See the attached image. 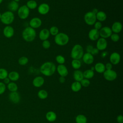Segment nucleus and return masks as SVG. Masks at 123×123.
<instances>
[{"instance_id": "nucleus-54", "label": "nucleus", "mask_w": 123, "mask_h": 123, "mask_svg": "<svg viewBox=\"0 0 123 123\" xmlns=\"http://www.w3.org/2000/svg\"><path fill=\"white\" fill-rule=\"evenodd\" d=\"M3 1V0H0V4H1Z\"/></svg>"}, {"instance_id": "nucleus-36", "label": "nucleus", "mask_w": 123, "mask_h": 123, "mask_svg": "<svg viewBox=\"0 0 123 123\" xmlns=\"http://www.w3.org/2000/svg\"><path fill=\"white\" fill-rule=\"evenodd\" d=\"M28 62V59L25 56H22L18 59V63L21 65H25Z\"/></svg>"}, {"instance_id": "nucleus-4", "label": "nucleus", "mask_w": 123, "mask_h": 123, "mask_svg": "<svg viewBox=\"0 0 123 123\" xmlns=\"http://www.w3.org/2000/svg\"><path fill=\"white\" fill-rule=\"evenodd\" d=\"M54 41L55 43L60 46L66 45L69 41V37L64 33H59L55 36Z\"/></svg>"}, {"instance_id": "nucleus-12", "label": "nucleus", "mask_w": 123, "mask_h": 123, "mask_svg": "<svg viewBox=\"0 0 123 123\" xmlns=\"http://www.w3.org/2000/svg\"><path fill=\"white\" fill-rule=\"evenodd\" d=\"M9 100L13 103L17 104L20 101V94L17 92H11L9 95Z\"/></svg>"}, {"instance_id": "nucleus-22", "label": "nucleus", "mask_w": 123, "mask_h": 123, "mask_svg": "<svg viewBox=\"0 0 123 123\" xmlns=\"http://www.w3.org/2000/svg\"><path fill=\"white\" fill-rule=\"evenodd\" d=\"M73 77L75 81L80 82L84 78L83 72L79 70H75L73 74Z\"/></svg>"}, {"instance_id": "nucleus-37", "label": "nucleus", "mask_w": 123, "mask_h": 123, "mask_svg": "<svg viewBox=\"0 0 123 123\" xmlns=\"http://www.w3.org/2000/svg\"><path fill=\"white\" fill-rule=\"evenodd\" d=\"M49 32L50 34H51L52 36H55L59 33V29L57 26H52L50 28Z\"/></svg>"}, {"instance_id": "nucleus-27", "label": "nucleus", "mask_w": 123, "mask_h": 123, "mask_svg": "<svg viewBox=\"0 0 123 123\" xmlns=\"http://www.w3.org/2000/svg\"><path fill=\"white\" fill-rule=\"evenodd\" d=\"M96 19L99 22L105 21L107 19V15L106 13L103 11H98V12L96 14Z\"/></svg>"}, {"instance_id": "nucleus-50", "label": "nucleus", "mask_w": 123, "mask_h": 123, "mask_svg": "<svg viewBox=\"0 0 123 123\" xmlns=\"http://www.w3.org/2000/svg\"><path fill=\"white\" fill-rule=\"evenodd\" d=\"M3 82H4V83L5 84H8L10 82V79L7 77L6 78H5V79H3Z\"/></svg>"}, {"instance_id": "nucleus-45", "label": "nucleus", "mask_w": 123, "mask_h": 123, "mask_svg": "<svg viewBox=\"0 0 123 123\" xmlns=\"http://www.w3.org/2000/svg\"><path fill=\"white\" fill-rule=\"evenodd\" d=\"M93 47L92 46V45H88L86 46V52L87 53H91L92 50L93 49Z\"/></svg>"}, {"instance_id": "nucleus-39", "label": "nucleus", "mask_w": 123, "mask_h": 123, "mask_svg": "<svg viewBox=\"0 0 123 123\" xmlns=\"http://www.w3.org/2000/svg\"><path fill=\"white\" fill-rule=\"evenodd\" d=\"M80 82L82 86H83L84 87H87L89 86L90 84V82L89 79H86V78H83Z\"/></svg>"}, {"instance_id": "nucleus-17", "label": "nucleus", "mask_w": 123, "mask_h": 123, "mask_svg": "<svg viewBox=\"0 0 123 123\" xmlns=\"http://www.w3.org/2000/svg\"><path fill=\"white\" fill-rule=\"evenodd\" d=\"M56 69L61 76L66 77L68 74V70L64 64H59L56 68Z\"/></svg>"}, {"instance_id": "nucleus-38", "label": "nucleus", "mask_w": 123, "mask_h": 123, "mask_svg": "<svg viewBox=\"0 0 123 123\" xmlns=\"http://www.w3.org/2000/svg\"><path fill=\"white\" fill-rule=\"evenodd\" d=\"M56 61L59 64H63L65 62V59L63 56L58 55L56 57Z\"/></svg>"}, {"instance_id": "nucleus-13", "label": "nucleus", "mask_w": 123, "mask_h": 123, "mask_svg": "<svg viewBox=\"0 0 123 123\" xmlns=\"http://www.w3.org/2000/svg\"><path fill=\"white\" fill-rule=\"evenodd\" d=\"M50 10L49 6L46 3H43L40 4L37 8L38 12L42 15L47 14Z\"/></svg>"}, {"instance_id": "nucleus-48", "label": "nucleus", "mask_w": 123, "mask_h": 123, "mask_svg": "<svg viewBox=\"0 0 123 123\" xmlns=\"http://www.w3.org/2000/svg\"><path fill=\"white\" fill-rule=\"evenodd\" d=\"M59 81L61 83H63L65 82V77H63V76H60L59 79Z\"/></svg>"}, {"instance_id": "nucleus-30", "label": "nucleus", "mask_w": 123, "mask_h": 123, "mask_svg": "<svg viewBox=\"0 0 123 123\" xmlns=\"http://www.w3.org/2000/svg\"><path fill=\"white\" fill-rule=\"evenodd\" d=\"M76 123H86L87 118L83 114H79L77 115L75 119Z\"/></svg>"}, {"instance_id": "nucleus-55", "label": "nucleus", "mask_w": 123, "mask_h": 123, "mask_svg": "<svg viewBox=\"0 0 123 123\" xmlns=\"http://www.w3.org/2000/svg\"><path fill=\"white\" fill-rule=\"evenodd\" d=\"M1 13L0 12V18H1Z\"/></svg>"}, {"instance_id": "nucleus-33", "label": "nucleus", "mask_w": 123, "mask_h": 123, "mask_svg": "<svg viewBox=\"0 0 123 123\" xmlns=\"http://www.w3.org/2000/svg\"><path fill=\"white\" fill-rule=\"evenodd\" d=\"M71 65L74 69L78 70L81 66V62L79 60L73 59L71 62Z\"/></svg>"}, {"instance_id": "nucleus-3", "label": "nucleus", "mask_w": 123, "mask_h": 123, "mask_svg": "<svg viewBox=\"0 0 123 123\" xmlns=\"http://www.w3.org/2000/svg\"><path fill=\"white\" fill-rule=\"evenodd\" d=\"M84 49L80 44H75L72 49L71 57L73 59L80 60L84 55Z\"/></svg>"}, {"instance_id": "nucleus-32", "label": "nucleus", "mask_w": 123, "mask_h": 123, "mask_svg": "<svg viewBox=\"0 0 123 123\" xmlns=\"http://www.w3.org/2000/svg\"><path fill=\"white\" fill-rule=\"evenodd\" d=\"M7 88L11 92H15L18 89V86L14 82H11L7 85Z\"/></svg>"}, {"instance_id": "nucleus-11", "label": "nucleus", "mask_w": 123, "mask_h": 123, "mask_svg": "<svg viewBox=\"0 0 123 123\" xmlns=\"http://www.w3.org/2000/svg\"><path fill=\"white\" fill-rule=\"evenodd\" d=\"M110 62L113 65L118 64L121 60V56L119 53L117 52H112L110 56Z\"/></svg>"}, {"instance_id": "nucleus-28", "label": "nucleus", "mask_w": 123, "mask_h": 123, "mask_svg": "<svg viewBox=\"0 0 123 123\" xmlns=\"http://www.w3.org/2000/svg\"><path fill=\"white\" fill-rule=\"evenodd\" d=\"M71 88L73 91L74 92H77L79 91L82 88V86L80 82L75 81L72 84Z\"/></svg>"}, {"instance_id": "nucleus-42", "label": "nucleus", "mask_w": 123, "mask_h": 123, "mask_svg": "<svg viewBox=\"0 0 123 123\" xmlns=\"http://www.w3.org/2000/svg\"><path fill=\"white\" fill-rule=\"evenodd\" d=\"M6 90V85L3 83L0 82V95L3 94Z\"/></svg>"}, {"instance_id": "nucleus-5", "label": "nucleus", "mask_w": 123, "mask_h": 123, "mask_svg": "<svg viewBox=\"0 0 123 123\" xmlns=\"http://www.w3.org/2000/svg\"><path fill=\"white\" fill-rule=\"evenodd\" d=\"M14 15L12 12L8 11L1 14L0 21L4 25H9L11 24L14 21Z\"/></svg>"}, {"instance_id": "nucleus-16", "label": "nucleus", "mask_w": 123, "mask_h": 123, "mask_svg": "<svg viewBox=\"0 0 123 123\" xmlns=\"http://www.w3.org/2000/svg\"><path fill=\"white\" fill-rule=\"evenodd\" d=\"M3 33L4 36L7 38L12 37L14 33V30L13 28L10 25L6 26L3 30Z\"/></svg>"}, {"instance_id": "nucleus-51", "label": "nucleus", "mask_w": 123, "mask_h": 123, "mask_svg": "<svg viewBox=\"0 0 123 123\" xmlns=\"http://www.w3.org/2000/svg\"><path fill=\"white\" fill-rule=\"evenodd\" d=\"M92 12H94V13L96 14V13L98 12V9H96V8H94V9H93V10L92 11Z\"/></svg>"}, {"instance_id": "nucleus-35", "label": "nucleus", "mask_w": 123, "mask_h": 123, "mask_svg": "<svg viewBox=\"0 0 123 123\" xmlns=\"http://www.w3.org/2000/svg\"><path fill=\"white\" fill-rule=\"evenodd\" d=\"M8 73L7 70L4 68H0V79L3 80L8 77Z\"/></svg>"}, {"instance_id": "nucleus-20", "label": "nucleus", "mask_w": 123, "mask_h": 123, "mask_svg": "<svg viewBox=\"0 0 123 123\" xmlns=\"http://www.w3.org/2000/svg\"><path fill=\"white\" fill-rule=\"evenodd\" d=\"M44 79L40 76H37L33 80V85L36 87H40L42 86L44 83Z\"/></svg>"}, {"instance_id": "nucleus-19", "label": "nucleus", "mask_w": 123, "mask_h": 123, "mask_svg": "<svg viewBox=\"0 0 123 123\" xmlns=\"http://www.w3.org/2000/svg\"><path fill=\"white\" fill-rule=\"evenodd\" d=\"M122 28H123V26L121 23H120V22L117 21L113 23L111 26V28L112 32H113V33L118 34L122 31Z\"/></svg>"}, {"instance_id": "nucleus-7", "label": "nucleus", "mask_w": 123, "mask_h": 123, "mask_svg": "<svg viewBox=\"0 0 123 123\" xmlns=\"http://www.w3.org/2000/svg\"><path fill=\"white\" fill-rule=\"evenodd\" d=\"M30 13V10L26 6V5H24L20 7L17 10V14L19 17L23 20L26 19Z\"/></svg>"}, {"instance_id": "nucleus-47", "label": "nucleus", "mask_w": 123, "mask_h": 123, "mask_svg": "<svg viewBox=\"0 0 123 123\" xmlns=\"http://www.w3.org/2000/svg\"><path fill=\"white\" fill-rule=\"evenodd\" d=\"M117 121L118 123H123V117L122 115H119L117 117Z\"/></svg>"}, {"instance_id": "nucleus-2", "label": "nucleus", "mask_w": 123, "mask_h": 123, "mask_svg": "<svg viewBox=\"0 0 123 123\" xmlns=\"http://www.w3.org/2000/svg\"><path fill=\"white\" fill-rule=\"evenodd\" d=\"M22 37L27 42H32L36 37V31L35 29L28 26L25 27L22 32Z\"/></svg>"}, {"instance_id": "nucleus-31", "label": "nucleus", "mask_w": 123, "mask_h": 123, "mask_svg": "<svg viewBox=\"0 0 123 123\" xmlns=\"http://www.w3.org/2000/svg\"><path fill=\"white\" fill-rule=\"evenodd\" d=\"M26 6L29 10H33L37 8V2L34 0H29L27 1Z\"/></svg>"}, {"instance_id": "nucleus-21", "label": "nucleus", "mask_w": 123, "mask_h": 123, "mask_svg": "<svg viewBox=\"0 0 123 123\" xmlns=\"http://www.w3.org/2000/svg\"><path fill=\"white\" fill-rule=\"evenodd\" d=\"M49 35L50 33L49 30L47 28H43L39 33V38L41 40H46L49 37Z\"/></svg>"}, {"instance_id": "nucleus-24", "label": "nucleus", "mask_w": 123, "mask_h": 123, "mask_svg": "<svg viewBox=\"0 0 123 123\" xmlns=\"http://www.w3.org/2000/svg\"><path fill=\"white\" fill-rule=\"evenodd\" d=\"M94 67L95 70L98 73H103L106 70L105 65L102 62H98Z\"/></svg>"}, {"instance_id": "nucleus-52", "label": "nucleus", "mask_w": 123, "mask_h": 123, "mask_svg": "<svg viewBox=\"0 0 123 123\" xmlns=\"http://www.w3.org/2000/svg\"><path fill=\"white\" fill-rule=\"evenodd\" d=\"M91 70H92V71H94V70H95V69H94V67H91V69H90Z\"/></svg>"}, {"instance_id": "nucleus-6", "label": "nucleus", "mask_w": 123, "mask_h": 123, "mask_svg": "<svg viewBox=\"0 0 123 123\" xmlns=\"http://www.w3.org/2000/svg\"><path fill=\"white\" fill-rule=\"evenodd\" d=\"M84 18L85 23L89 25H94L97 20L96 14L92 11L88 12L86 13Z\"/></svg>"}, {"instance_id": "nucleus-44", "label": "nucleus", "mask_w": 123, "mask_h": 123, "mask_svg": "<svg viewBox=\"0 0 123 123\" xmlns=\"http://www.w3.org/2000/svg\"><path fill=\"white\" fill-rule=\"evenodd\" d=\"M99 52V50L96 48H93V49L92 50L91 52V54L92 55H97L98 53Z\"/></svg>"}, {"instance_id": "nucleus-25", "label": "nucleus", "mask_w": 123, "mask_h": 123, "mask_svg": "<svg viewBox=\"0 0 123 123\" xmlns=\"http://www.w3.org/2000/svg\"><path fill=\"white\" fill-rule=\"evenodd\" d=\"M8 77L10 79V81L12 82L17 81L20 77L19 73L16 71H12L8 74Z\"/></svg>"}, {"instance_id": "nucleus-53", "label": "nucleus", "mask_w": 123, "mask_h": 123, "mask_svg": "<svg viewBox=\"0 0 123 123\" xmlns=\"http://www.w3.org/2000/svg\"><path fill=\"white\" fill-rule=\"evenodd\" d=\"M14 0V1H16V2H19L20 0Z\"/></svg>"}, {"instance_id": "nucleus-29", "label": "nucleus", "mask_w": 123, "mask_h": 123, "mask_svg": "<svg viewBox=\"0 0 123 123\" xmlns=\"http://www.w3.org/2000/svg\"><path fill=\"white\" fill-rule=\"evenodd\" d=\"M94 75V72L91 69L86 70L85 72H83L84 78L87 79L92 78Z\"/></svg>"}, {"instance_id": "nucleus-26", "label": "nucleus", "mask_w": 123, "mask_h": 123, "mask_svg": "<svg viewBox=\"0 0 123 123\" xmlns=\"http://www.w3.org/2000/svg\"><path fill=\"white\" fill-rule=\"evenodd\" d=\"M46 118L48 121L52 122L56 120L57 118V115L54 111H49L47 112L46 114Z\"/></svg>"}, {"instance_id": "nucleus-9", "label": "nucleus", "mask_w": 123, "mask_h": 123, "mask_svg": "<svg viewBox=\"0 0 123 123\" xmlns=\"http://www.w3.org/2000/svg\"><path fill=\"white\" fill-rule=\"evenodd\" d=\"M112 32L111 28L108 26H104L99 30V37L103 38H107L111 37Z\"/></svg>"}, {"instance_id": "nucleus-49", "label": "nucleus", "mask_w": 123, "mask_h": 123, "mask_svg": "<svg viewBox=\"0 0 123 123\" xmlns=\"http://www.w3.org/2000/svg\"><path fill=\"white\" fill-rule=\"evenodd\" d=\"M108 54V52H107V51H103V52L101 53V56L102 58H105V57L107 56Z\"/></svg>"}, {"instance_id": "nucleus-46", "label": "nucleus", "mask_w": 123, "mask_h": 123, "mask_svg": "<svg viewBox=\"0 0 123 123\" xmlns=\"http://www.w3.org/2000/svg\"><path fill=\"white\" fill-rule=\"evenodd\" d=\"M105 66L106 70H111L112 68V64L111 62H107Z\"/></svg>"}, {"instance_id": "nucleus-14", "label": "nucleus", "mask_w": 123, "mask_h": 123, "mask_svg": "<svg viewBox=\"0 0 123 123\" xmlns=\"http://www.w3.org/2000/svg\"><path fill=\"white\" fill-rule=\"evenodd\" d=\"M29 25L31 27L36 29L39 28L42 25V21L38 17H34L29 21Z\"/></svg>"}, {"instance_id": "nucleus-40", "label": "nucleus", "mask_w": 123, "mask_h": 123, "mask_svg": "<svg viewBox=\"0 0 123 123\" xmlns=\"http://www.w3.org/2000/svg\"><path fill=\"white\" fill-rule=\"evenodd\" d=\"M110 37H111V40L114 42H116L118 41L120 39L119 35H118V34H116V33H112V34L111 35Z\"/></svg>"}, {"instance_id": "nucleus-41", "label": "nucleus", "mask_w": 123, "mask_h": 123, "mask_svg": "<svg viewBox=\"0 0 123 123\" xmlns=\"http://www.w3.org/2000/svg\"><path fill=\"white\" fill-rule=\"evenodd\" d=\"M42 46L45 49H48L50 47V43L48 40H44L42 42Z\"/></svg>"}, {"instance_id": "nucleus-43", "label": "nucleus", "mask_w": 123, "mask_h": 123, "mask_svg": "<svg viewBox=\"0 0 123 123\" xmlns=\"http://www.w3.org/2000/svg\"><path fill=\"white\" fill-rule=\"evenodd\" d=\"M94 28L98 31L102 28V24L100 22H99V21H96L94 24Z\"/></svg>"}, {"instance_id": "nucleus-15", "label": "nucleus", "mask_w": 123, "mask_h": 123, "mask_svg": "<svg viewBox=\"0 0 123 123\" xmlns=\"http://www.w3.org/2000/svg\"><path fill=\"white\" fill-rule=\"evenodd\" d=\"M88 36L89 39L91 41L97 40L99 37V31L95 28H92L89 31Z\"/></svg>"}, {"instance_id": "nucleus-18", "label": "nucleus", "mask_w": 123, "mask_h": 123, "mask_svg": "<svg viewBox=\"0 0 123 123\" xmlns=\"http://www.w3.org/2000/svg\"><path fill=\"white\" fill-rule=\"evenodd\" d=\"M82 58L84 62L86 64H91L94 62V61L93 55H92L91 53L87 52L84 54Z\"/></svg>"}, {"instance_id": "nucleus-8", "label": "nucleus", "mask_w": 123, "mask_h": 123, "mask_svg": "<svg viewBox=\"0 0 123 123\" xmlns=\"http://www.w3.org/2000/svg\"><path fill=\"white\" fill-rule=\"evenodd\" d=\"M103 76L106 80L112 81L116 79L117 74L113 70H106L103 73Z\"/></svg>"}, {"instance_id": "nucleus-10", "label": "nucleus", "mask_w": 123, "mask_h": 123, "mask_svg": "<svg viewBox=\"0 0 123 123\" xmlns=\"http://www.w3.org/2000/svg\"><path fill=\"white\" fill-rule=\"evenodd\" d=\"M107 45L108 43L106 39L102 37H100L97 40L96 44V48H97L99 50V51L104 50L107 48Z\"/></svg>"}, {"instance_id": "nucleus-34", "label": "nucleus", "mask_w": 123, "mask_h": 123, "mask_svg": "<svg viewBox=\"0 0 123 123\" xmlns=\"http://www.w3.org/2000/svg\"><path fill=\"white\" fill-rule=\"evenodd\" d=\"M37 96L39 98L41 99H45L48 97V94L46 90L42 89L38 92Z\"/></svg>"}, {"instance_id": "nucleus-1", "label": "nucleus", "mask_w": 123, "mask_h": 123, "mask_svg": "<svg viewBox=\"0 0 123 123\" xmlns=\"http://www.w3.org/2000/svg\"><path fill=\"white\" fill-rule=\"evenodd\" d=\"M56 67L55 64L51 62H47L43 63L40 67V73L46 76L52 75L55 72Z\"/></svg>"}, {"instance_id": "nucleus-23", "label": "nucleus", "mask_w": 123, "mask_h": 123, "mask_svg": "<svg viewBox=\"0 0 123 123\" xmlns=\"http://www.w3.org/2000/svg\"><path fill=\"white\" fill-rule=\"evenodd\" d=\"M19 7V4L17 2H16L14 0L11 1L8 5V8L10 10V11L12 12H16L18 10Z\"/></svg>"}]
</instances>
